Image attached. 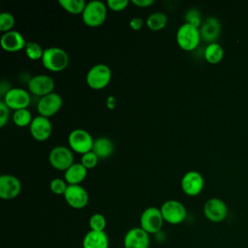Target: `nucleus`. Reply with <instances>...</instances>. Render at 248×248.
Returning a JSON list of instances; mask_svg holds the SVG:
<instances>
[{"label":"nucleus","instance_id":"7ed1b4c3","mask_svg":"<svg viewBox=\"0 0 248 248\" xmlns=\"http://www.w3.org/2000/svg\"><path fill=\"white\" fill-rule=\"evenodd\" d=\"M200 28L190 24H181L176 31V43L178 46L185 51L194 50L201 42Z\"/></svg>","mask_w":248,"mask_h":248},{"label":"nucleus","instance_id":"4468645a","mask_svg":"<svg viewBox=\"0 0 248 248\" xmlns=\"http://www.w3.org/2000/svg\"><path fill=\"white\" fill-rule=\"evenodd\" d=\"M4 103L14 110L27 108L31 102L30 92L22 88H12L2 99Z\"/></svg>","mask_w":248,"mask_h":248},{"label":"nucleus","instance_id":"4be33fe9","mask_svg":"<svg viewBox=\"0 0 248 248\" xmlns=\"http://www.w3.org/2000/svg\"><path fill=\"white\" fill-rule=\"evenodd\" d=\"M114 150L112 140L107 137H99L94 140L92 151L99 157V159H107L110 157Z\"/></svg>","mask_w":248,"mask_h":248},{"label":"nucleus","instance_id":"473e14b6","mask_svg":"<svg viewBox=\"0 0 248 248\" xmlns=\"http://www.w3.org/2000/svg\"><path fill=\"white\" fill-rule=\"evenodd\" d=\"M129 3V0H108L106 5L113 12H121L127 8Z\"/></svg>","mask_w":248,"mask_h":248},{"label":"nucleus","instance_id":"1a4fd4ad","mask_svg":"<svg viewBox=\"0 0 248 248\" xmlns=\"http://www.w3.org/2000/svg\"><path fill=\"white\" fill-rule=\"evenodd\" d=\"M203 214L210 222L220 223L228 216V206L223 200L210 198L203 205Z\"/></svg>","mask_w":248,"mask_h":248},{"label":"nucleus","instance_id":"f704fd0d","mask_svg":"<svg viewBox=\"0 0 248 248\" xmlns=\"http://www.w3.org/2000/svg\"><path fill=\"white\" fill-rule=\"evenodd\" d=\"M129 25H130V27H131L133 30L138 31V30H140V29L142 27V25H143V20H142V18L136 16V17H133V18L130 20Z\"/></svg>","mask_w":248,"mask_h":248},{"label":"nucleus","instance_id":"0eeeda50","mask_svg":"<svg viewBox=\"0 0 248 248\" xmlns=\"http://www.w3.org/2000/svg\"><path fill=\"white\" fill-rule=\"evenodd\" d=\"M69 147L81 155L92 151L94 140L89 132L84 129H74L68 136Z\"/></svg>","mask_w":248,"mask_h":248},{"label":"nucleus","instance_id":"c9c22d12","mask_svg":"<svg viewBox=\"0 0 248 248\" xmlns=\"http://www.w3.org/2000/svg\"><path fill=\"white\" fill-rule=\"evenodd\" d=\"M132 3L140 8H147L154 4L153 0H132Z\"/></svg>","mask_w":248,"mask_h":248},{"label":"nucleus","instance_id":"f3484780","mask_svg":"<svg viewBox=\"0 0 248 248\" xmlns=\"http://www.w3.org/2000/svg\"><path fill=\"white\" fill-rule=\"evenodd\" d=\"M21 191L19 179L13 174H2L0 176V198L3 200H13Z\"/></svg>","mask_w":248,"mask_h":248},{"label":"nucleus","instance_id":"a211bd4d","mask_svg":"<svg viewBox=\"0 0 248 248\" xmlns=\"http://www.w3.org/2000/svg\"><path fill=\"white\" fill-rule=\"evenodd\" d=\"M201 38L208 44L215 43L221 34V23L215 16H208L200 26Z\"/></svg>","mask_w":248,"mask_h":248},{"label":"nucleus","instance_id":"412c9836","mask_svg":"<svg viewBox=\"0 0 248 248\" xmlns=\"http://www.w3.org/2000/svg\"><path fill=\"white\" fill-rule=\"evenodd\" d=\"M86 175L87 169L81 163H74L64 171V178L68 185H80Z\"/></svg>","mask_w":248,"mask_h":248},{"label":"nucleus","instance_id":"e433bc0d","mask_svg":"<svg viewBox=\"0 0 248 248\" xmlns=\"http://www.w3.org/2000/svg\"><path fill=\"white\" fill-rule=\"evenodd\" d=\"M11 89H12V87H11V85H10V83H9L8 81L3 80V81L1 82V84H0V94H1L2 97H4V95H5L9 90H11Z\"/></svg>","mask_w":248,"mask_h":248},{"label":"nucleus","instance_id":"9b49d317","mask_svg":"<svg viewBox=\"0 0 248 248\" xmlns=\"http://www.w3.org/2000/svg\"><path fill=\"white\" fill-rule=\"evenodd\" d=\"M62 97L59 94L52 92L40 98L37 104V110L39 115L49 118L59 111V109L62 108Z\"/></svg>","mask_w":248,"mask_h":248},{"label":"nucleus","instance_id":"39448f33","mask_svg":"<svg viewBox=\"0 0 248 248\" xmlns=\"http://www.w3.org/2000/svg\"><path fill=\"white\" fill-rule=\"evenodd\" d=\"M164 222L160 208L155 206L146 207L140 217V227L148 234H156L160 232Z\"/></svg>","mask_w":248,"mask_h":248},{"label":"nucleus","instance_id":"2eb2a0df","mask_svg":"<svg viewBox=\"0 0 248 248\" xmlns=\"http://www.w3.org/2000/svg\"><path fill=\"white\" fill-rule=\"evenodd\" d=\"M63 197L67 204L75 209L85 207L89 202L88 193L81 185H69Z\"/></svg>","mask_w":248,"mask_h":248},{"label":"nucleus","instance_id":"393cba45","mask_svg":"<svg viewBox=\"0 0 248 248\" xmlns=\"http://www.w3.org/2000/svg\"><path fill=\"white\" fill-rule=\"evenodd\" d=\"M58 3L66 12L73 15H81L86 6L84 0H59Z\"/></svg>","mask_w":248,"mask_h":248},{"label":"nucleus","instance_id":"f8f14e48","mask_svg":"<svg viewBox=\"0 0 248 248\" xmlns=\"http://www.w3.org/2000/svg\"><path fill=\"white\" fill-rule=\"evenodd\" d=\"M203 187V176L197 170H189L181 178V189L187 196H198L202 191Z\"/></svg>","mask_w":248,"mask_h":248},{"label":"nucleus","instance_id":"c756f323","mask_svg":"<svg viewBox=\"0 0 248 248\" xmlns=\"http://www.w3.org/2000/svg\"><path fill=\"white\" fill-rule=\"evenodd\" d=\"M68 183L65 181V179H62V178H59V177H56V178H53L51 179L50 183H49V188H50V191L55 194V195H58V196H64L67 188H68Z\"/></svg>","mask_w":248,"mask_h":248},{"label":"nucleus","instance_id":"f257e3e1","mask_svg":"<svg viewBox=\"0 0 248 248\" xmlns=\"http://www.w3.org/2000/svg\"><path fill=\"white\" fill-rule=\"evenodd\" d=\"M41 60L43 66L46 70L54 73L62 72L65 70L70 62L68 53L58 46H50L45 48Z\"/></svg>","mask_w":248,"mask_h":248},{"label":"nucleus","instance_id":"bb28decb","mask_svg":"<svg viewBox=\"0 0 248 248\" xmlns=\"http://www.w3.org/2000/svg\"><path fill=\"white\" fill-rule=\"evenodd\" d=\"M89 230L97 232H105L107 227L106 217L101 213H94L90 216L88 220Z\"/></svg>","mask_w":248,"mask_h":248},{"label":"nucleus","instance_id":"6ab92c4d","mask_svg":"<svg viewBox=\"0 0 248 248\" xmlns=\"http://www.w3.org/2000/svg\"><path fill=\"white\" fill-rule=\"evenodd\" d=\"M0 43L2 48L8 52H16L24 49L27 44L21 33L16 30L4 33L1 37Z\"/></svg>","mask_w":248,"mask_h":248},{"label":"nucleus","instance_id":"423d86ee","mask_svg":"<svg viewBox=\"0 0 248 248\" xmlns=\"http://www.w3.org/2000/svg\"><path fill=\"white\" fill-rule=\"evenodd\" d=\"M164 221L170 225L181 224L187 217V209L177 200H168L160 207Z\"/></svg>","mask_w":248,"mask_h":248},{"label":"nucleus","instance_id":"9d476101","mask_svg":"<svg viewBox=\"0 0 248 248\" xmlns=\"http://www.w3.org/2000/svg\"><path fill=\"white\" fill-rule=\"evenodd\" d=\"M27 86L31 94L42 98L53 92L55 82L54 79L47 75H36L29 78Z\"/></svg>","mask_w":248,"mask_h":248},{"label":"nucleus","instance_id":"c85d7f7f","mask_svg":"<svg viewBox=\"0 0 248 248\" xmlns=\"http://www.w3.org/2000/svg\"><path fill=\"white\" fill-rule=\"evenodd\" d=\"M15 23V16L11 13L3 12L0 14V31L3 32V34L12 31Z\"/></svg>","mask_w":248,"mask_h":248},{"label":"nucleus","instance_id":"f03ea898","mask_svg":"<svg viewBox=\"0 0 248 248\" xmlns=\"http://www.w3.org/2000/svg\"><path fill=\"white\" fill-rule=\"evenodd\" d=\"M108 7L100 0H93L86 3V6L81 14L82 21L89 27L101 26L107 18Z\"/></svg>","mask_w":248,"mask_h":248},{"label":"nucleus","instance_id":"5701e85b","mask_svg":"<svg viewBox=\"0 0 248 248\" xmlns=\"http://www.w3.org/2000/svg\"><path fill=\"white\" fill-rule=\"evenodd\" d=\"M204 58L210 64H217L219 63L224 57V49L223 46L215 42L208 44L204 49Z\"/></svg>","mask_w":248,"mask_h":248},{"label":"nucleus","instance_id":"20e7f679","mask_svg":"<svg viewBox=\"0 0 248 248\" xmlns=\"http://www.w3.org/2000/svg\"><path fill=\"white\" fill-rule=\"evenodd\" d=\"M110 79L111 70L108 65L103 63L92 66L86 74V83L94 90H100L107 87L110 82Z\"/></svg>","mask_w":248,"mask_h":248},{"label":"nucleus","instance_id":"a878e982","mask_svg":"<svg viewBox=\"0 0 248 248\" xmlns=\"http://www.w3.org/2000/svg\"><path fill=\"white\" fill-rule=\"evenodd\" d=\"M12 117H13L14 123L18 127L30 126V124L34 118L32 115V112L28 108L15 110Z\"/></svg>","mask_w":248,"mask_h":248},{"label":"nucleus","instance_id":"dca6fc26","mask_svg":"<svg viewBox=\"0 0 248 248\" xmlns=\"http://www.w3.org/2000/svg\"><path fill=\"white\" fill-rule=\"evenodd\" d=\"M30 134L34 140L38 141H45L48 140L52 132V125L49 118L37 115L33 118L29 126Z\"/></svg>","mask_w":248,"mask_h":248},{"label":"nucleus","instance_id":"6e6552de","mask_svg":"<svg viewBox=\"0 0 248 248\" xmlns=\"http://www.w3.org/2000/svg\"><path fill=\"white\" fill-rule=\"evenodd\" d=\"M48 162L55 170L65 171L74 164L72 149L65 145L54 146L48 154Z\"/></svg>","mask_w":248,"mask_h":248},{"label":"nucleus","instance_id":"4c0bfd02","mask_svg":"<svg viewBox=\"0 0 248 248\" xmlns=\"http://www.w3.org/2000/svg\"><path fill=\"white\" fill-rule=\"evenodd\" d=\"M115 105H116V99L113 96H108L107 98V107L109 109H112V108H114Z\"/></svg>","mask_w":248,"mask_h":248},{"label":"nucleus","instance_id":"b1692460","mask_svg":"<svg viewBox=\"0 0 248 248\" xmlns=\"http://www.w3.org/2000/svg\"><path fill=\"white\" fill-rule=\"evenodd\" d=\"M167 22H168V16L165 13H162V12H154L150 14L145 20L147 27L151 31L162 30L167 25Z\"/></svg>","mask_w":248,"mask_h":248},{"label":"nucleus","instance_id":"2f4dec72","mask_svg":"<svg viewBox=\"0 0 248 248\" xmlns=\"http://www.w3.org/2000/svg\"><path fill=\"white\" fill-rule=\"evenodd\" d=\"M185 20L187 23H190L198 28L202 25V19H201V14L197 9H191L187 11L185 15Z\"/></svg>","mask_w":248,"mask_h":248},{"label":"nucleus","instance_id":"ddd939ff","mask_svg":"<svg viewBox=\"0 0 248 248\" xmlns=\"http://www.w3.org/2000/svg\"><path fill=\"white\" fill-rule=\"evenodd\" d=\"M150 234L140 227H134L128 230L123 238L124 248H149Z\"/></svg>","mask_w":248,"mask_h":248},{"label":"nucleus","instance_id":"aec40b11","mask_svg":"<svg viewBox=\"0 0 248 248\" xmlns=\"http://www.w3.org/2000/svg\"><path fill=\"white\" fill-rule=\"evenodd\" d=\"M82 248H109V239L105 232L89 230L83 236Z\"/></svg>","mask_w":248,"mask_h":248},{"label":"nucleus","instance_id":"cd10ccee","mask_svg":"<svg viewBox=\"0 0 248 248\" xmlns=\"http://www.w3.org/2000/svg\"><path fill=\"white\" fill-rule=\"evenodd\" d=\"M44 50L40 44L36 42H28L24 48L26 56L31 60H39L42 59Z\"/></svg>","mask_w":248,"mask_h":248},{"label":"nucleus","instance_id":"7c9ffc66","mask_svg":"<svg viewBox=\"0 0 248 248\" xmlns=\"http://www.w3.org/2000/svg\"><path fill=\"white\" fill-rule=\"evenodd\" d=\"M98 162H99V157L93 151H89V152L81 155V158H80V163L87 170L95 168L97 166Z\"/></svg>","mask_w":248,"mask_h":248},{"label":"nucleus","instance_id":"72a5a7b5","mask_svg":"<svg viewBox=\"0 0 248 248\" xmlns=\"http://www.w3.org/2000/svg\"><path fill=\"white\" fill-rule=\"evenodd\" d=\"M10 108L4 103L3 100L0 101V127H4L10 117Z\"/></svg>","mask_w":248,"mask_h":248}]
</instances>
